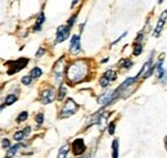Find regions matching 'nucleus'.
<instances>
[{
	"instance_id": "nucleus-19",
	"label": "nucleus",
	"mask_w": 167,
	"mask_h": 158,
	"mask_svg": "<svg viewBox=\"0 0 167 158\" xmlns=\"http://www.w3.org/2000/svg\"><path fill=\"white\" fill-rule=\"evenodd\" d=\"M59 94H58V100L59 102H62V100L64 99V97H66V94H67V89H66V86L64 85H60V89H59V91H58Z\"/></svg>"
},
{
	"instance_id": "nucleus-7",
	"label": "nucleus",
	"mask_w": 167,
	"mask_h": 158,
	"mask_svg": "<svg viewBox=\"0 0 167 158\" xmlns=\"http://www.w3.org/2000/svg\"><path fill=\"white\" fill-rule=\"evenodd\" d=\"M152 66H153V53L149 55V58L147 59V62L144 63L143 68H141V71L138 73L136 77H143V79H147V77H148V72L151 71Z\"/></svg>"
},
{
	"instance_id": "nucleus-14",
	"label": "nucleus",
	"mask_w": 167,
	"mask_h": 158,
	"mask_svg": "<svg viewBox=\"0 0 167 158\" xmlns=\"http://www.w3.org/2000/svg\"><path fill=\"white\" fill-rule=\"evenodd\" d=\"M41 75H42L41 68H39V67L32 68V69H31V72H30V76L32 77V80H38L39 77H41Z\"/></svg>"
},
{
	"instance_id": "nucleus-6",
	"label": "nucleus",
	"mask_w": 167,
	"mask_h": 158,
	"mask_svg": "<svg viewBox=\"0 0 167 158\" xmlns=\"http://www.w3.org/2000/svg\"><path fill=\"white\" fill-rule=\"evenodd\" d=\"M72 150H73V154L75 156H81L85 153L86 145H85L82 139H76V140L72 143Z\"/></svg>"
},
{
	"instance_id": "nucleus-12",
	"label": "nucleus",
	"mask_w": 167,
	"mask_h": 158,
	"mask_svg": "<svg viewBox=\"0 0 167 158\" xmlns=\"http://www.w3.org/2000/svg\"><path fill=\"white\" fill-rule=\"evenodd\" d=\"M22 147L21 144H16V145H13V147H9V150H8V153H7V156H5V158H12V157H14V154L18 152V149H20Z\"/></svg>"
},
{
	"instance_id": "nucleus-27",
	"label": "nucleus",
	"mask_w": 167,
	"mask_h": 158,
	"mask_svg": "<svg viewBox=\"0 0 167 158\" xmlns=\"http://www.w3.org/2000/svg\"><path fill=\"white\" fill-rule=\"evenodd\" d=\"M24 138V135H23V131H17L16 134H14V139L17 141H20V140H22V139Z\"/></svg>"
},
{
	"instance_id": "nucleus-15",
	"label": "nucleus",
	"mask_w": 167,
	"mask_h": 158,
	"mask_svg": "<svg viewBox=\"0 0 167 158\" xmlns=\"http://www.w3.org/2000/svg\"><path fill=\"white\" fill-rule=\"evenodd\" d=\"M104 77H106L108 81H109V83H111V81H114L116 79H117V73L113 71V69H108V71H106V72H104Z\"/></svg>"
},
{
	"instance_id": "nucleus-22",
	"label": "nucleus",
	"mask_w": 167,
	"mask_h": 158,
	"mask_svg": "<svg viewBox=\"0 0 167 158\" xmlns=\"http://www.w3.org/2000/svg\"><path fill=\"white\" fill-rule=\"evenodd\" d=\"M27 117H28V113H27V112H21L20 116L17 117V122H23V121H26Z\"/></svg>"
},
{
	"instance_id": "nucleus-4",
	"label": "nucleus",
	"mask_w": 167,
	"mask_h": 158,
	"mask_svg": "<svg viewBox=\"0 0 167 158\" xmlns=\"http://www.w3.org/2000/svg\"><path fill=\"white\" fill-rule=\"evenodd\" d=\"M55 98V90L53 87H46L40 93V102L42 104H50Z\"/></svg>"
},
{
	"instance_id": "nucleus-20",
	"label": "nucleus",
	"mask_w": 167,
	"mask_h": 158,
	"mask_svg": "<svg viewBox=\"0 0 167 158\" xmlns=\"http://www.w3.org/2000/svg\"><path fill=\"white\" fill-rule=\"evenodd\" d=\"M122 68H126V69H129V68H131L133 66H134V63H133V61H130V59H125V61H122L121 62V64H120Z\"/></svg>"
},
{
	"instance_id": "nucleus-2",
	"label": "nucleus",
	"mask_w": 167,
	"mask_h": 158,
	"mask_svg": "<svg viewBox=\"0 0 167 158\" xmlns=\"http://www.w3.org/2000/svg\"><path fill=\"white\" fill-rule=\"evenodd\" d=\"M77 108H78V105L76 104L75 100H73V99H68L66 102V104L63 105V108H62L60 112H59V118H64V117H68V116L75 115Z\"/></svg>"
},
{
	"instance_id": "nucleus-5",
	"label": "nucleus",
	"mask_w": 167,
	"mask_h": 158,
	"mask_svg": "<svg viewBox=\"0 0 167 158\" xmlns=\"http://www.w3.org/2000/svg\"><path fill=\"white\" fill-rule=\"evenodd\" d=\"M70 28L68 26H59L57 30V36H55V44H59V42H63L68 39L70 36Z\"/></svg>"
},
{
	"instance_id": "nucleus-24",
	"label": "nucleus",
	"mask_w": 167,
	"mask_h": 158,
	"mask_svg": "<svg viewBox=\"0 0 167 158\" xmlns=\"http://www.w3.org/2000/svg\"><path fill=\"white\" fill-rule=\"evenodd\" d=\"M99 84H100L102 87H107V86L109 85V81H108L106 77H104V76H102L100 80H99Z\"/></svg>"
},
{
	"instance_id": "nucleus-3",
	"label": "nucleus",
	"mask_w": 167,
	"mask_h": 158,
	"mask_svg": "<svg viewBox=\"0 0 167 158\" xmlns=\"http://www.w3.org/2000/svg\"><path fill=\"white\" fill-rule=\"evenodd\" d=\"M28 64V59L27 58H21L18 61H10L8 62V66H9V69H8V75H13L16 72H20L21 69H23Z\"/></svg>"
},
{
	"instance_id": "nucleus-29",
	"label": "nucleus",
	"mask_w": 167,
	"mask_h": 158,
	"mask_svg": "<svg viewBox=\"0 0 167 158\" xmlns=\"http://www.w3.org/2000/svg\"><path fill=\"white\" fill-rule=\"evenodd\" d=\"M2 145H3V148H9L10 147V141L8 140V139H3V140H2Z\"/></svg>"
},
{
	"instance_id": "nucleus-31",
	"label": "nucleus",
	"mask_w": 167,
	"mask_h": 158,
	"mask_svg": "<svg viewBox=\"0 0 167 158\" xmlns=\"http://www.w3.org/2000/svg\"><path fill=\"white\" fill-rule=\"evenodd\" d=\"M30 132H31V127H26V129H24V130H23V135H24V138L28 136Z\"/></svg>"
},
{
	"instance_id": "nucleus-17",
	"label": "nucleus",
	"mask_w": 167,
	"mask_h": 158,
	"mask_svg": "<svg viewBox=\"0 0 167 158\" xmlns=\"http://www.w3.org/2000/svg\"><path fill=\"white\" fill-rule=\"evenodd\" d=\"M16 100H17L16 94H9V95H7V98H5V100H4V105H12L13 103H16Z\"/></svg>"
},
{
	"instance_id": "nucleus-32",
	"label": "nucleus",
	"mask_w": 167,
	"mask_h": 158,
	"mask_svg": "<svg viewBox=\"0 0 167 158\" xmlns=\"http://www.w3.org/2000/svg\"><path fill=\"white\" fill-rule=\"evenodd\" d=\"M78 3V0H73V3H72V7H73V5H76Z\"/></svg>"
},
{
	"instance_id": "nucleus-34",
	"label": "nucleus",
	"mask_w": 167,
	"mask_h": 158,
	"mask_svg": "<svg viewBox=\"0 0 167 158\" xmlns=\"http://www.w3.org/2000/svg\"><path fill=\"white\" fill-rule=\"evenodd\" d=\"M78 158H88V157H82V156H78Z\"/></svg>"
},
{
	"instance_id": "nucleus-30",
	"label": "nucleus",
	"mask_w": 167,
	"mask_h": 158,
	"mask_svg": "<svg viewBox=\"0 0 167 158\" xmlns=\"http://www.w3.org/2000/svg\"><path fill=\"white\" fill-rule=\"evenodd\" d=\"M44 54H45V49H44V48H40V49H39V52L36 53V58H40V57H41V55H44Z\"/></svg>"
},
{
	"instance_id": "nucleus-16",
	"label": "nucleus",
	"mask_w": 167,
	"mask_h": 158,
	"mask_svg": "<svg viewBox=\"0 0 167 158\" xmlns=\"http://www.w3.org/2000/svg\"><path fill=\"white\" fill-rule=\"evenodd\" d=\"M68 150H70V145L68 144H66L63 145L59 152H58V158H67V154H68Z\"/></svg>"
},
{
	"instance_id": "nucleus-10",
	"label": "nucleus",
	"mask_w": 167,
	"mask_h": 158,
	"mask_svg": "<svg viewBox=\"0 0 167 158\" xmlns=\"http://www.w3.org/2000/svg\"><path fill=\"white\" fill-rule=\"evenodd\" d=\"M113 100H114V98H113V91H107V93L102 94V95L98 98V103L100 104V105H108V104L112 103Z\"/></svg>"
},
{
	"instance_id": "nucleus-23",
	"label": "nucleus",
	"mask_w": 167,
	"mask_h": 158,
	"mask_svg": "<svg viewBox=\"0 0 167 158\" xmlns=\"http://www.w3.org/2000/svg\"><path fill=\"white\" fill-rule=\"evenodd\" d=\"M22 84L23 85H31L32 84V77L28 75V76H23L22 77Z\"/></svg>"
},
{
	"instance_id": "nucleus-9",
	"label": "nucleus",
	"mask_w": 167,
	"mask_h": 158,
	"mask_svg": "<svg viewBox=\"0 0 167 158\" xmlns=\"http://www.w3.org/2000/svg\"><path fill=\"white\" fill-rule=\"evenodd\" d=\"M70 52L71 54H78L81 52V42H80V36L75 35L71 39V45H70Z\"/></svg>"
},
{
	"instance_id": "nucleus-33",
	"label": "nucleus",
	"mask_w": 167,
	"mask_h": 158,
	"mask_svg": "<svg viewBox=\"0 0 167 158\" xmlns=\"http://www.w3.org/2000/svg\"><path fill=\"white\" fill-rule=\"evenodd\" d=\"M161 3H163V0H158V4H161Z\"/></svg>"
},
{
	"instance_id": "nucleus-21",
	"label": "nucleus",
	"mask_w": 167,
	"mask_h": 158,
	"mask_svg": "<svg viewBox=\"0 0 167 158\" xmlns=\"http://www.w3.org/2000/svg\"><path fill=\"white\" fill-rule=\"evenodd\" d=\"M143 50V46H141L140 42H134V55H139Z\"/></svg>"
},
{
	"instance_id": "nucleus-26",
	"label": "nucleus",
	"mask_w": 167,
	"mask_h": 158,
	"mask_svg": "<svg viewBox=\"0 0 167 158\" xmlns=\"http://www.w3.org/2000/svg\"><path fill=\"white\" fill-rule=\"evenodd\" d=\"M114 130H116V123L114 122H111L108 125V132H109V135H113L114 134Z\"/></svg>"
},
{
	"instance_id": "nucleus-25",
	"label": "nucleus",
	"mask_w": 167,
	"mask_h": 158,
	"mask_svg": "<svg viewBox=\"0 0 167 158\" xmlns=\"http://www.w3.org/2000/svg\"><path fill=\"white\" fill-rule=\"evenodd\" d=\"M35 119H36V122H38V125H41L42 122H44V113H38Z\"/></svg>"
},
{
	"instance_id": "nucleus-8",
	"label": "nucleus",
	"mask_w": 167,
	"mask_h": 158,
	"mask_svg": "<svg viewBox=\"0 0 167 158\" xmlns=\"http://www.w3.org/2000/svg\"><path fill=\"white\" fill-rule=\"evenodd\" d=\"M63 57L58 61L54 68V79L57 81V84H62V75H63Z\"/></svg>"
},
{
	"instance_id": "nucleus-11",
	"label": "nucleus",
	"mask_w": 167,
	"mask_h": 158,
	"mask_svg": "<svg viewBox=\"0 0 167 158\" xmlns=\"http://www.w3.org/2000/svg\"><path fill=\"white\" fill-rule=\"evenodd\" d=\"M166 17H167V12L163 10V13H162V16H161L159 21H158V23H157V27H156V30H154V32H153V36L158 37V36L161 35V31H162L163 24H165V22H166Z\"/></svg>"
},
{
	"instance_id": "nucleus-18",
	"label": "nucleus",
	"mask_w": 167,
	"mask_h": 158,
	"mask_svg": "<svg viewBox=\"0 0 167 158\" xmlns=\"http://www.w3.org/2000/svg\"><path fill=\"white\" fill-rule=\"evenodd\" d=\"M112 150H113V158H118V140L114 139L112 143Z\"/></svg>"
},
{
	"instance_id": "nucleus-1",
	"label": "nucleus",
	"mask_w": 167,
	"mask_h": 158,
	"mask_svg": "<svg viewBox=\"0 0 167 158\" xmlns=\"http://www.w3.org/2000/svg\"><path fill=\"white\" fill-rule=\"evenodd\" d=\"M89 75V66L86 61H75L66 68V77L72 84L81 83Z\"/></svg>"
},
{
	"instance_id": "nucleus-13",
	"label": "nucleus",
	"mask_w": 167,
	"mask_h": 158,
	"mask_svg": "<svg viewBox=\"0 0 167 158\" xmlns=\"http://www.w3.org/2000/svg\"><path fill=\"white\" fill-rule=\"evenodd\" d=\"M44 22H45V16H44V13H42V12H41V13L39 14V17H38V20H36V26L34 27V31H36V30L40 31V28H41V24L44 23Z\"/></svg>"
},
{
	"instance_id": "nucleus-28",
	"label": "nucleus",
	"mask_w": 167,
	"mask_h": 158,
	"mask_svg": "<svg viewBox=\"0 0 167 158\" xmlns=\"http://www.w3.org/2000/svg\"><path fill=\"white\" fill-rule=\"evenodd\" d=\"M76 14H73L71 18H70V20H68V24H67V26H68V27H71V26H73V23H75V21H76Z\"/></svg>"
}]
</instances>
